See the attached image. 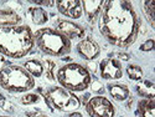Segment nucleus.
Instances as JSON below:
<instances>
[{"instance_id":"nucleus-1","label":"nucleus","mask_w":155,"mask_h":117,"mask_svg":"<svg viewBox=\"0 0 155 117\" xmlns=\"http://www.w3.org/2000/svg\"><path fill=\"white\" fill-rule=\"evenodd\" d=\"M99 31L114 46H130L139 31V19L132 3L125 0L104 2L99 16Z\"/></svg>"},{"instance_id":"nucleus-2","label":"nucleus","mask_w":155,"mask_h":117,"mask_svg":"<svg viewBox=\"0 0 155 117\" xmlns=\"http://www.w3.org/2000/svg\"><path fill=\"white\" fill-rule=\"evenodd\" d=\"M34 34L28 25L0 28V54L20 59L26 56L34 47Z\"/></svg>"},{"instance_id":"nucleus-3","label":"nucleus","mask_w":155,"mask_h":117,"mask_svg":"<svg viewBox=\"0 0 155 117\" xmlns=\"http://www.w3.org/2000/svg\"><path fill=\"white\" fill-rule=\"evenodd\" d=\"M34 41L44 54L50 56H64L71 51V40L52 28L38 29L34 34Z\"/></svg>"},{"instance_id":"nucleus-4","label":"nucleus","mask_w":155,"mask_h":117,"mask_svg":"<svg viewBox=\"0 0 155 117\" xmlns=\"http://www.w3.org/2000/svg\"><path fill=\"white\" fill-rule=\"evenodd\" d=\"M0 86L9 92L21 94L35 87L34 77L21 66L8 65L0 70Z\"/></svg>"},{"instance_id":"nucleus-5","label":"nucleus","mask_w":155,"mask_h":117,"mask_svg":"<svg viewBox=\"0 0 155 117\" xmlns=\"http://www.w3.org/2000/svg\"><path fill=\"white\" fill-rule=\"evenodd\" d=\"M57 81L62 87L72 91V92H78V91H84L89 87L92 82V77L84 66L76 62H71L62 66L57 71Z\"/></svg>"},{"instance_id":"nucleus-6","label":"nucleus","mask_w":155,"mask_h":117,"mask_svg":"<svg viewBox=\"0 0 155 117\" xmlns=\"http://www.w3.org/2000/svg\"><path fill=\"white\" fill-rule=\"evenodd\" d=\"M46 96H47V100L52 103V106L60 111L72 112V111H76L77 108H80L81 106V101L74 95V92L62 86L51 87L47 91Z\"/></svg>"},{"instance_id":"nucleus-7","label":"nucleus","mask_w":155,"mask_h":117,"mask_svg":"<svg viewBox=\"0 0 155 117\" xmlns=\"http://www.w3.org/2000/svg\"><path fill=\"white\" fill-rule=\"evenodd\" d=\"M86 110L91 117H114L115 115L113 103L104 96H94L89 98Z\"/></svg>"},{"instance_id":"nucleus-8","label":"nucleus","mask_w":155,"mask_h":117,"mask_svg":"<svg viewBox=\"0 0 155 117\" xmlns=\"http://www.w3.org/2000/svg\"><path fill=\"white\" fill-rule=\"evenodd\" d=\"M99 72L102 79L106 80H118L123 76V67L119 60L114 57H107L99 64Z\"/></svg>"},{"instance_id":"nucleus-9","label":"nucleus","mask_w":155,"mask_h":117,"mask_svg":"<svg viewBox=\"0 0 155 117\" xmlns=\"http://www.w3.org/2000/svg\"><path fill=\"white\" fill-rule=\"evenodd\" d=\"M56 30L60 31L63 36H66L68 40H77V39H83L84 36V29L81 25L76 24L73 21L70 20H64V19H60L56 22Z\"/></svg>"},{"instance_id":"nucleus-10","label":"nucleus","mask_w":155,"mask_h":117,"mask_svg":"<svg viewBox=\"0 0 155 117\" xmlns=\"http://www.w3.org/2000/svg\"><path fill=\"white\" fill-rule=\"evenodd\" d=\"M56 6L62 15L70 19H80L82 16V2L80 0H62L56 2Z\"/></svg>"},{"instance_id":"nucleus-11","label":"nucleus","mask_w":155,"mask_h":117,"mask_svg":"<svg viewBox=\"0 0 155 117\" xmlns=\"http://www.w3.org/2000/svg\"><path fill=\"white\" fill-rule=\"evenodd\" d=\"M77 53H78L84 60H94L99 56L101 49L98 44L92 39H82L76 46Z\"/></svg>"},{"instance_id":"nucleus-12","label":"nucleus","mask_w":155,"mask_h":117,"mask_svg":"<svg viewBox=\"0 0 155 117\" xmlns=\"http://www.w3.org/2000/svg\"><path fill=\"white\" fill-rule=\"evenodd\" d=\"M103 5H104L103 0H84L82 2V9L89 24H94L97 21L102 12Z\"/></svg>"},{"instance_id":"nucleus-13","label":"nucleus","mask_w":155,"mask_h":117,"mask_svg":"<svg viewBox=\"0 0 155 117\" xmlns=\"http://www.w3.org/2000/svg\"><path fill=\"white\" fill-rule=\"evenodd\" d=\"M21 21L20 15L11 9H0V28L16 26Z\"/></svg>"},{"instance_id":"nucleus-14","label":"nucleus","mask_w":155,"mask_h":117,"mask_svg":"<svg viewBox=\"0 0 155 117\" xmlns=\"http://www.w3.org/2000/svg\"><path fill=\"white\" fill-rule=\"evenodd\" d=\"M108 92L115 101H125L129 97V88L123 84H109Z\"/></svg>"},{"instance_id":"nucleus-15","label":"nucleus","mask_w":155,"mask_h":117,"mask_svg":"<svg viewBox=\"0 0 155 117\" xmlns=\"http://www.w3.org/2000/svg\"><path fill=\"white\" fill-rule=\"evenodd\" d=\"M138 113L140 117H155L154 98H144L138 105Z\"/></svg>"},{"instance_id":"nucleus-16","label":"nucleus","mask_w":155,"mask_h":117,"mask_svg":"<svg viewBox=\"0 0 155 117\" xmlns=\"http://www.w3.org/2000/svg\"><path fill=\"white\" fill-rule=\"evenodd\" d=\"M29 15L31 18V21L35 25H44L48 20V14L44 8L40 6H32L29 9Z\"/></svg>"},{"instance_id":"nucleus-17","label":"nucleus","mask_w":155,"mask_h":117,"mask_svg":"<svg viewBox=\"0 0 155 117\" xmlns=\"http://www.w3.org/2000/svg\"><path fill=\"white\" fill-rule=\"evenodd\" d=\"M24 69L32 77H41L44 75V65L36 59H30L24 62Z\"/></svg>"},{"instance_id":"nucleus-18","label":"nucleus","mask_w":155,"mask_h":117,"mask_svg":"<svg viewBox=\"0 0 155 117\" xmlns=\"http://www.w3.org/2000/svg\"><path fill=\"white\" fill-rule=\"evenodd\" d=\"M137 91L141 97L145 98L155 97V85L149 80H140L137 85Z\"/></svg>"},{"instance_id":"nucleus-19","label":"nucleus","mask_w":155,"mask_h":117,"mask_svg":"<svg viewBox=\"0 0 155 117\" xmlns=\"http://www.w3.org/2000/svg\"><path fill=\"white\" fill-rule=\"evenodd\" d=\"M127 75L130 80L133 81H140L141 79H143V70H141V67L139 66V65H129V66L127 67Z\"/></svg>"},{"instance_id":"nucleus-20","label":"nucleus","mask_w":155,"mask_h":117,"mask_svg":"<svg viewBox=\"0 0 155 117\" xmlns=\"http://www.w3.org/2000/svg\"><path fill=\"white\" fill-rule=\"evenodd\" d=\"M44 74L46 75V77L50 81H54L56 80V76H55V69H56V64L51 60H46L44 64Z\"/></svg>"},{"instance_id":"nucleus-21","label":"nucleus","mask_w":155,"mask_h":117,"mask_svg":"<svg viewBox=\"0 0 155 117\" xmlns=\"http://www.w3.org/2000/svg\"><path fill=\"white\" fill-rule=\"evenodd\" d=\"M143 10H144V14L147 16V20L151 25V28H154L155 26V24H154V3L153 2H144L143 3Z\"/></svg>"},{"instance_id":"nucleus-22","label":"nucleus","mask_w":155,"mask_h":117,"mask_svg":"<svg viewBox=\"0 0 155 117\" xmlns=\"http://www.w3.org/2000/svg\"><path fill=\"white\" fill-rule=\"evenodd\" d=\"M22 105H34V103L40 101V96L36 94H25L21 98H20Z\"/></svg>"},{"instance_id":"nucleus-23","label":"nucleus","mask_w":155,"mask_h":117,"mask_svg":"<svg viewBox=\"0 0 155 117\" xmlns=\"http://www.w3.org/2000/svg\"><path fill=\"white\" fill-rule=\"evenodd\" d=\"M154 45H155L154 39H148L145 43H143L140 45V50L141 51H151L154 49Z\"/></svg>"},{"instance_id":"nucleus-24","label":"nucleus","mask_w":155,"mask_h":117,"mask_svg":"<svg viewBox=\"0 0 155 117\" xmlns=\"http://www.w3.org/2000/svg\"><path fill=\"white\" fill-rule=\"evenodd\" d=\"M31 3L36 4V5H45V6H52V5L56 4L55 2H42V0H34V2H31Z\"/></svg>"},{"instance_id":"nucleus-25","label":"nucleus","mask_w":155,"mask_h":117,"mask_svg":"<svg viewBox=\"0 0 155 117\" xmlns=\"http://www.w3.org/2000/svg\"><path fill=\"white\" fill-rule=\"evenodd\" d=\"M2 106H3V110L4 111H8V112H12V111H14V108H12V105H11L10 102H8V101H4Z\"/></svg>"},{"instance_id":"nucleus-26","label":"nucleus","mask_w":155,"mask_h":117,"mask_svg":"<svg viewBox=\"0 0 155 117\" xmlns=\"http://www.w3.org/2000/svg\"><path fill=\"white\" fill-rule=\"evenodd\" d=\"M6 64H8V61H6L5 56L0 54V70H3V69L6 66Z\"/></svg>"},{"instance_id":"nucleus-27","label":"nucleus","mask_w":155,"mask_h":117,"mask_svg":"<svg viewBox=\"0 0 155 117\" xmlns=\"http://www.w3.org/2000/svg\"><path fill=\"white\" fill-rule=\"evenodd\" d=\"M29 116H31V117H48V116H46V115H44L42 112H40V111H37V112H35V113H28Z\"/></svg>"},{"instance_id":"nucleus-28","label":"nucleus","mask_w":155,"mask_h":117,"mask_svg":"<svg viewBox=\"0 0 155 117\" xmlns=\"http://www.w3.org/2000/svg\"><path fill=\"white\" fill-rule=\"evenodd\" d=\"M66 117H82V113L77 112V111H72V112L67 113V115H66Z\"/></svg>"},{"instance_id":"nucleus-29","label":"nucleus","mask_w":155,"mask_h":117,"mask_svg":"<svg viewBox=\"0 0 155 117\" xmlns=\"http://www.w3.org/2000/svg\"><path fill=\"white\" fill-rule=\"evenodd\" d=\"M118 57H120L122 60H124V61H128L129 60V56L127 55V54H119L118 55Z\"/></svg>"},{"instance_id":"nucleus-30","label":"nucleus","mask_w":155,"mask_h":117,"mask_svg":"<svg viewBox=\"0 0 155 117\" xmlns=\"http://www.w3.org/2000/svg\"><path fill=\"white\" fill-rule=\"evenodd\" d=\"M5 101V97H4V95L0 92V105H3V102Z\"/></svg>"},{"instance_id":"nucleus-31","label":"nucleus","mask_w":155,"mask_h":117,"mask_svg":"<svg viewBox=\"0 0 155 117\" xmlns=\"http://www.w3.org/2000/svg\"><path fill=\"white\" fill-rule=\"evenodd\" d=\"M0 117H8V116H0Z\"/></svg>"}]
</instances>
